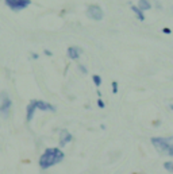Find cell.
Masks as SVG:
<instances>
[{"label": "cell", "instance_id": "obj_1", "mask_svg": "<svg viewBox=\"0 0 173 174\" xmlns=\"http://www.w3.org/2000/svg\"><path fill=\"white\" fill-rule=\"evenodd\" d=\"M65 154L62 150H60L57 147H49L43 151V154L39 157V166L41 169H49L60 163L64 159Z\"/></svg>", "mask_w": 173, "mask_h": 174}, {"label": "cell", "instance_id": "obj_9", "mask_svg": "<svg viewBox=\"0 0 173 174\" xmlns=\"http://www.w3.org/2000/svg\"><path fill=\"white\" fill-rule=\"evenodd\" d=\"M35 111H37L35 103H34V100H31L30 101V104L27 105V108H26V120H27V122H31L33 120Z\"/></svg>", "mask_w": 173, "mask_h": 174}, {"label": "cell", "instance_id": "obj_6", "mask_svg": "<svg viewBox=\"0 0 173 174\" xmlns=\"http://www.w3.org/2000/svg\"><path fill=\"white\" fill-rule=\"evenodd\" d=\"M72 139H73V136L71 132L68 130H62L60 132V147H65L69 142H72Z\"/></svg>", "mask_w": 173, "mask_h": 174}, {"label": "cell", "instance_id": "obj_15", "mask_svg": "<svg viewBox=\"0 0 173 174\" xmlns=\"http://www.w3.org/2000/svg\"><path fill=\"white\" fill-rule=\"evenodd\" d=\"M112 93H118V82L112 81Z\"/></svg>", "mask_w": 173, "mask_h": 174}, {"label": "cell", "instance_id": "obj_20", "mask_svg": "<svg viewBox=\"0 0 173 174\" xmlns=\"http://www.w3.org/2000/svg\"><path fill=\"white\" fill-rule=\"evenodd\" d=\"M31 57H33V59H38V57H39V55L37 54V53H33Z\"/></svg>", "mask_w": 173, "mask_h": 174}, {"label": "cell", "instance_id": "obj_18", "mask_svg": "<svg viewBox=\"0 0 173 174\" xmlns=\"http://www.w3.org/2000/svg\"><path fill=\"white\" fill-rule=\"evenodd\" d=\"M162 32H164V34H170V28L164 27V28H162Z\"/></svg>", "mask_w": 173, "mask_h": 174}, {"label": "cell", "instance_id": "obj_11", "mask_svg": "<svg viewBox=\"0 0 173 174\" xmlns=\"http://www.w3.org/2000/svg\"><path fill=\"white\" fill-rule=\"evenodd\" d=\"M130 7H131V10L134 11V14L137 15V18L139 20H145V15H143V11H141L139 8H138V6H133V4H130Z\"/></svg>", "mask_w": 173, "mask_h": 174}, {"label": "cell", "instance_id": "obj_4", "mask_svg": "<svg viewBox=\"0 0 173 174\" xmlns=\"http://www.w3.org/2000/svg\"><path fill=\"white\" fill-rule=\"evenodd\" d=\"M4 3L7 4L12 11H20V10L26 8L27 6H30L31 1L30 0H4Z\"/></svg>", "mask_w": 173, "mask_h": 174}, {"label": "cell", "instance_id": "obj_19", "mask_svg": "<svg viewBox=\"0 0 173 174\" xmlns=\"http://www.w3.org/2000/svg\"><path fill=\"white\" fill-rule=\"evenodd\" d=\"M43 53H45L46 55H49V57H51V55H53V53H51L50 50H47V49H45V50H43Z\"/></svg>", "mask_w": 173, "mask_h": 174}, {"label": "cell", "instance_id": "obj_21", "mask_svg": "<svg viewBox=\"0 0 173 174\" xmlns=\"http://www.w3.org/2000/svg\"><path fill=\"white\" fill-rule=\"evenodd\" d=\"M170 109H172V111H173V104H172V105H170Z\"/></svg>", "mask_w": 173, "mask_h": 174}, {"label": "cell", "instance_id": "obj_3", "mask_svg": "<svg viewBox=\"0 0 173 174\" xmlns=\"http://www.w3.org/2000/svg\"><path fill=\"white\" fill-rule=\"evenodd\" d=\"M152 144L160 153H168V150H169L168 138H152Z\"/></svg>", "mask_w": 173, "mask_h": 174}, {"label": "cell", "instance_id": "obj_7", "mask_svg": "<svg viewBox=\"0 0 173 174\" xmlns=\"http://www.w3.org/2000/svg\"><path fill=\"white\" fill-rule=\"evenodd\" d=\"M34 103H35L37 109H41V111H50V112H55V107H54V105L49 104V103H46V101L34 100Z\"/></svg>", "mask_w": 173, "mask_h": 174}, {"label": "cell", "instance_id": "obj_12", "mask_svg": "<svg viewBox=\"0 0 173 174\" xmlns=\"http://www.w3.org/2000/svg\"><path fill=\"white\" fill-rule=\"evenodd\" d=\"M92 80H93V82H95V85H96V86L102 85V77H100V76H98V74H93V76H92Z\"/></svg>", "mask_w": 173, "mask_h": 174}, {"label": "cell", "instance_id": "obj_13", "mask_svg": "<svg viewBox=\"0 0 173 174\" xmlns=\"http://www.w3.org/2000/svg\"><path fill=\"white\" fill-rule=\"evenodd\" d=\"M168 142H169V150H168V155L173 157V136L168 138Z\"/></svg>", "mask_w": 173, "mask_h": 174}, {"label": "cell", "instance_id": "obj_8", "mask_svg": "<svg viewBox=\"0 0 173 174\" xmlns=\"http://www.w3.org/2000/svg\"><path fill=\"white\" fill-rule=\"evenodd\" d=\"M81 53H83V49L79 46H69L68 47V57L71 58V59H77Z\"/></svg>", "mask_w": 173, "mask_h": 174}, {"label": "cell", "instance_id": "obj_2", "mask_svg": "<svg viewBox=\"0 0 173 174\" xmlns=\"http://www.w3.org/2000/svg\"><path fill=\"white\" fill-rule=\"evenodd\" d=\"M12 101L10 99L7 92H0V116L7 119L8 115H10V109H11Z\"/></svg>", "mask_w": 173, "mask_h": 174}, {"label": "cell", "instance_id": "obj_14", "mask_svg": "<svg viewBox=\"0 0 173 174\" xmlns=\"http://www.w3.org/2000/svg\"><path fill=\"white\" fill-rule=\"evenodd\" d=\"M164 167H165V170L170 171V173H173V162H170V161H168V162L164 163Z\"/></svg>", "mask_w": 173, "mask_h": 174}, {"label": "cell", "instance_id": "obj_10", "mask_svg": "<svg viewBox=\"0 0 173 174\" xmlns=\"http://www.w3.org/2000/svg\"><path fill=\"white\" fill-rule=\"evenodd\" d=\"M138 8L141 11H147V10L152 8V3H150L149 0H139L138 1Z\"/></svg>", "mask_w": 173, "mask_h": 174}, {"label": "cell", "instance_id": "obj_5", "mask_svg": "<svg viewBox=\"0 0 173 174\" xmlns=\"http://www.w3.org/2000/svg\"><path fill=\"white\" fill-rule=\"evenodd\" d=\"M86 15L93 20H102L103 16H104V12H103V10L99 6L91 4L89 7H88V10H86Z\"/></svg>", "mask_w": 173, "mask_h": 174}, {"label": "cell", "instance_id": "obj_17", "mask_svg": "<svg viewBox=\"0 0 173 174\" xmlns=\"http://www.w3.org/2000/svg\"><path fill=\"white\" fill-rule=\"evenodd\" d=\"M98 105H99V108H104V107H106V105H104V101H103L102 99L98 100Z\"/></svg>", "mask_w": 173, "mask_h": 174}, {"label": "cell", "instance_id": "obj_16", "mask_svg": "<svg viewBox=\"0 0 173 174\" xmlns=\"http://www.w3.org/2000/svg\"><path fill=\"white\" fill-rule=\"evenodd\" d=\"M79 69H80V72H81V73H84V74L88 73V69H86L84 65H79Z\"/></svg>", "mask_w": 173, "mask_h": 174}]
</instances>
